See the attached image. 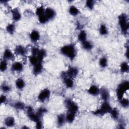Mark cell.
I'll return each instance as SVG.
<instances>
[{"instance_id": "1", "label": "cell", "mask_w": 129, "mask_h": 129, "mask_svg": "<svg viewBox=\"0 0 129 129\" xmlns=\"http://www.w3.org/2000/svg\"><path fill=\"white\" fill-rule=\"evenodd\" d=\"M60 53L71 60H73L77 54L76 47L73 44H67L62 46L60 49Z\"/></svg>"}, {"instance_id": "2", "label": "cell", "mask_w": 129, "mask_h": 129, "mask_svg": "<svg viewBox=\"0 0 129 129\" xmlns=\"http://www.w3.org/2000/svg\"><path fill=\"white\" fill-rule=\"evenodd\" d=\"M118 24L122 33L124 34H127L129 28L128 17L127 15L124 13H122L118 16Z\"/></svg>"}, {"instance_id": "3", "label": "cell", "mask_w": 129, "mask_h": 129, "mask_svg": "<svg viewBox=\"0 0 129 129\" xmlns=\"http://www.w3.org/2000/svg\"><path fill=\"white\" fill-rule=\"evenodd\" d=\"M128 88L129 83L128 81H124L118 85L116 89V95L119 100L123 97L124 93Z\"/></svg>"}, {"instance_id": "4", "label": "cell", "mask_w": 129, "mask_h": 129, "mask_svg": "<svg viewBox=\"0 0 129 129\" xmlns=\"http://www.w3.org/2000/svg\"><path fill=\"white\" fill-rule=\"evenodd\" d=\"M112 108L107 101H104L101 105L100 107L94 112V114L98 115H103L107 113H110Z\"/></svg>"}, {"instance_id": "5", "label": "cell", "mask_w": 129, "mask_h": 129, "mask_svg": "<svg viewBox=\"0 0 129 129\" xmlns=\"http://www.w3.org/2000/svg\"><path fill=\"white\" fill-rule=\"evenodd\" d=\"M65 105L68 112L76 113L79 110L78 105L71 99L68 98L65 100Z\"/></svg>"}, {"instance_id": "6", "label": "cell", "mask_w": 129, "mask_h": 129, "mask_svg": "<svg viewBox=\"0 0 129 129\" xmlns=\"http://www.w3.org/2000/svg\"><path fill=\"white\" fill-rule=\"evenodd\" d=\"M27 113L28 115V117L29 118V119L34 121V122H37L40 120L41 117H40L36 112H35L34 111V110L33 109V108L29 106L27 108Z\"/></svg>"}, {"instance_id": "7", "label": "cell", "mask_w": 129, "mask_h": 129, "mask_svg": "<svg viewBox=\"0 0 129 129\" xmlns=\"http://www.w3.org/2000/svg\"><path fill=\"white\" fill-rule=\"evenodd\" d=\"M50 95V91L48 89H43L38 96V100L41 102H44L48 99Z\"/></svg>"}, {"instance_id": "8", "label": "cell", "mask_w": 129, "mask_h": 129, "mask_svg": "<svg viewBox=\"0 0 129 129\" xmlns=\"http://www.w3.org/2000/svg\"><path fill=\"white\" fill-rule=\"evenodd\" d=\"M61 77L62 78L64 84L68 88H71L73 87L74 86V81L73 80V79L68 77L67 75L66 72L62 73L61 74Z\"/></svg>"}, {"instance_id": "9", "label": "cell", "mask_w": 129, "mask_h": 129, "mask_svg": "<svg viewBox=\"0 0 129 129\" xmlns=\"http://www.w3.org/2000/svg\"><path fill=\"white\" fill-rule=\"evenodd\" d=\"M66 73L68 77L73 79L78 75L79 71L77 68L74 67H71L68 69Z\"/></svg>"}, {"instance_id": "10", "label": "cell", "mask_w": 129, "mask_h": 129, "mask_svg": "<svg viewBox=\"0 0 129 129\" xmlns=\"http://www.w3.org/2000/svg\"><path fill=\"white\" fill-rule=\"evenodd\" d=\"M15 53L18 55L25 56L27 53V49L26 47L22 45H17L14 50Z\"/></svg>"}, {"instance_id": "11", "label": "cell", "mask_w": 129, "mask_h": 129, "mask_svg": "<svg viewBox=\"0 0 129 129\" xmlns=\"http://www.w3.org/2000/svg\"><path fill=\"white\" fill-rule=\"evenodd\" d=\"M44 15L48 20H50L54 18L56 16V12L52 8H47L45 10Z\"/></svg>"}, {"instance_id": "12", "label": "cell", "mask_w": 129, "mask_h": 129, "mask_svg": "<svg viewBox=\"0 0 129 129\" xmlns=\"http://www.w3.org/2000/svg\"><path fill=\"white\" fill-rule=\"evenodd\" d=\"M99 94H100L101 97L104 101H107L109 99V97H110L109 91L107 88L105 87H102V88H101L100 89Z\"/></svg>"}, {"instance_id": "13", "label": "cell", "mask_w": 129, "mask_h": 129, "mask_svg": "<svg viewBox=\"0 0 129 129\" xmlns=\"http://www.w3.org/2000/svg\"><path fill=\"white\" fill-rule=\"evenodd\" d=\"M13 19L14 21L17 22L21 20L22 16L19 10L17 8H15L12 10Z\"/></svg>"}, {"instance_id": "14", "label": "cell", "mask_w": 129, "mask_h": 129, "mask_svg": "<svg viewBox=\"0 0 129 129\" xmlns=\"http://www.w3.org/2000/svg\"><path fill=\"white\" fill-rule=\"evenodd\" d=\"M43 70V66L42 62H38L36 64L33 66V73L35 75H38L42 73Z\"/></svg>"}, {"instance_id": "15", "label": "cell", "mask_w": 129, "mask_h": 129, "mask_svg": "<svg viewBox=\"0 0 129 129\" xmlns=\"http://www.w3.org/2000/svg\"><path fill=\"white\" fill-rule=\"evenodd\" d=\"M11 69L15 72H21L23 70V65L21 62L16 61L13 63Z\"/></svg>"}, {"instance_id": "16", "label": "cell", "mask_w": 129, "mask_h": 129, "mask_svg": "<svg viewBox=\"0 0 129 129\" xmlns=\"http://www.w3.org/2000/svg\"><path fill=\"white\" fill-rule=\"evenodd\" d=\"M29 37L31 39V40L33 42H35L36 41H37L39 39H40V34L39 32L36 30H33L30 34L29 35Z\"/></svg>"}, {"instance_id": "17", "label": "cell", "mask_w": 129, "mask_h": 129, "mask_svg": "<svg viewBox=\"0 0 129 129\" xmlns=\"http://www.w3.org/2000/svg\"><path fill=\"white\" fill-rule=\"evenodd\" d=\"M88 93L93 96H97L100 93V89L96 85H93L88 90Z\"/></svg>"}, {"instance_id": "18", "label": "cell", "mask_w": 129, "mask_h": 129, "mask_svg": "<svg viewBox=\"0 0 129 129\" xmlns=\"http://www.w3.org/2000/svg\"><path fill=\"white\" fill-rule=\"evenodd\" d=\"M4 59L6 60H13L14 59V55L9 49H6L3 53Z\"/></svg>"}, {"instance_id": "19", "label": "cell", "mask_w": 129, "mask_h": 129, "mask_svg": "<svg viewBox=\"0 0 129 129\" xmlns=\"http://www.w3.org/2000/svg\"><path fill=\"white\" fill-rule=\"evenodd\" d=\"M4 123L8 127H12L15 124V120L13 116H8L4 120Z\"/></svg>"}, {"instance_id": "20", "label": "cell", "mask_w": 129, "mask_h": 129, "mask_svg": "<svg viewBox=\"0 0 129 129\" xmlns=\"http://www.w3.org/2000/svg\"><path fill=\"white\" fill-rule=\"evenodd\" d=\"M66 121V115L61 113L59 114L57 116V125L59 126L63 125L64 122Z\"/></svg>"}, {"instance_id": "21", "label": "cell", "mask_w": 129, "mask_h": 129, "mask_svg": "<svg viewBox=\"0 0 129 129\" xmlns=\"http://www.w3.org/2000/svg\"><path fill=\"white\" fill-rule=\"evenodd\" d=\"M76 114L73 112H68L67 114L66 115V121L68 122V123H72L75 119V116H76Z\"/></svg>"}, {"instance_id": "22", "label": "cell", "mask_w": 129, "mask_h": 129, "mask_svg": "<svg viewBox=\"0 0 129 129\" xmlns=\"http://www.w3.org/2000/svg\"><path fill=\"white\" fill-rule=\"evenodd\" d=\"M82 46L83 49L88 51L91 50L93 47V44L90 41L88 40H86L82 42Z\"/></svg>"}, {"instance_id": "23", "label": "cell", "mask_w": 129, "mask_h": 129, "mask_svg": "<svg viewBox=\"0 0 129 129\" xmlns=\"http://www.w3.org/2000/svg\"><path fill=\"white\" fill-rule=\"evenodd\" d=\"M36 56H37L39 61L40 62H42L43 60L46 56V52L45 50H44L43 49H39Z\"/></svg>"}, {"instance_id": "24", "label": "cell", "mask_w": 129, "mask_h": 129, "mask_svg": "<svg viewBox=\"0 0 129 129\" xmlns=\"http://www.w3.org/2000/svg\"><path fill=\"white\" fill-rule=\"evenodd\" d=\"M69 12L70 14V15H71L72 16H76L79 14L80 11L76 6L74 5H72L69 8Z\"/></svg>"}, {"instance_id": "25", "label": "cell", "mask_w": 129, "mask_h": 129, "mask_svg": "<svg viewBox=\"0 0 129 129\" xmlns=\"http://www.w3.org/2000/svg\"><path fill=\"white\" fill-rule=\"evenodd\" d=\"M78 39L81 42L87 40V33L85 31L82 30L79 32L78 35Z\"/></svg>"}, {"instance_id": "26", "label": "cell", "mask_w": 129, "mask_h": 129, "mask_svg": "<svg viewBox=\"0 0 129 129\" xmlns=\"http://www.w3.org/2000/svg\"><path fill=\"white\" fill-rule=\"evenodd\" d=\"M99 33L101 35H106L108 33V30L105 24H102L100 25L99 29Z\"/></svg>"}, {"instance_id": "27", "label": "cell", "mask_w": 129, "mask_h": 129, "mask_svg": "<svg viewBox=\"0 0 129 129\" xmlns=\"http://www.w3.org/2000/svg\"><path fill=\"white\" fill-rule=\"evenodd\" d=\"M15 85L18 89H22L25 85V83L24 80L21 78H19L16 81Z\"/></svg>"}, {"instance_id": "28", "label": "cell", "mask_w": 129, "mask_h": 129, "mask_svg": "<svg viewBox=\"0 0 129 129\" xmlns=\"http://www.w3.org/2000/svg\"><path fill=\"white\" fill-rule=\"evenodd\" d=\"M120 71L123 73H127L129 70V66L128 63L126 61L122 62L120 66Z\"/></svg>"}, {"instance_id": "29", "label": "cell", "mask_w": 129, "mask_h": 129, "mask_svg": "<svg viewBox=\"0 0 129 129\" xmlns=\"http://www.w3.org/2000/svg\"><path fill=\"white\" fill-rule=\"evenodd\" d=\"M6 29L8 33L13 34L15 31V25L13 23H11L7 25Z\"/></svg>"}, {"instance_id": "30", "label": "cell", "mask_w": 129, "mask_h": 129, "mask_svg": "<svg viewBox=\"0 0 129 129\" xmlns=\"http://www.w3.org/2000/svg\"><path fill=\"white\" fill-rule=\"evenodd\" d=\"M111 116L114 119H117L119 117V111L116 108H112L110 112Z\"/></svg>"}, {"instance_id": "31", "label": "cell", "mask_w": 129, "mask_h": 129, "mask_svg": "<svg viewBox=\"0 0 129 129\" xmlns=\"http://www.w3.org/2000/svg\"><path fill=\"white\" fill-rule=\"evenodd\" d=\"M99 63L100 66L101 68H106L107 67V63H108V61H107V58L105 56H103V57H101L99 59Z\"/></svg>"}, {"instance_id": "32", "label": "cell", "mask_w": 129, "mask_h": 129, "mask_svg": "<svg viewBox=\"0 0 129 129\" xmlns=\"http://www.w3.org/2000/svg\"><path fill=\"white\" fill-rule=\"evenodd\" d=\"M45 9L42 6L38 7L35 11V14L36 15L38 16V17L43 15L44 14V12H45Z\"/></svg>"}, {"instance_id": "33", "label": "cell", "mask_w": 129, "mask_h": 129, "mask_svg": "<svg viewBox=\"0 0 129 129\" xmlns=\"http://www.w3.org/2000/svg\"><path fill=\"white\" fill-rule=\"evenodd\" d=\"M7 67H8V63H7V60L4 59L1 61V63H0L1 71L2 72L6 71V70L7 69Z\"/></svg>"}, {"instance_id": "34", "label": "cell", "mask_w": 129, "mask_h": 129, "mask_svg": "<svg viewBox=\"0 0 129 129\" xmlns=\"http://www.w3.org/2000/svg\"><path fill=\"white\" fill-rule=\"evenodd\" d=\"M14 107L18 110H23L25 107V105L24 103L21 101H18L14 103Z\"/></svg>"}, {"instance_id": "35", "label": "cell", "mask_w": 129, "mask_h": 129, "mask_svg": "<svg viewBox=\"0 0 129 129\" xmlns=\"http://www.w3.org/2000/svg\"><path fill=\"white\" fill-rule=\"evenodd\" d=\"M29 61L30 62V63L33 65V66L35 64H36L38 62H40L37 57V56L36 55H32L31 56H30L29 57Z\"/></svg>"}, {"instance_id": "36", "label": "cell", "mask_w": 129, "mask_h": 129, "mask_svg": "<svg viewBox=\"0 0 129 129\" xmlns=\"http://www.w3.org/2000/svg\"><path fill=\"white\" fill-rule=\"evenodd\" d=\"M120 101V105L124 108H127L128 106L129 105V101L127 98H122Z\"/></svg>"}, {"instance_id": "37", "label": "cell", "mask_w": 129, "mask_h": 129, "mask_svg": "<svg viewBox=\"0 0 129 129\" xmlns=\"http://www.w3.org/2000/svg\"><path fill=\"white\" fill-rule=\"evenodd\" d=\"M47 112V110L46 108L44 107H40L38 109L36 113L37 114L40 116V117H42L45 113H46Z\"/></svg>"}, {"instance_id": "38", "label": "cell", "mask_w": 129, "mask_h": 129, "mask_svg": "<svg viewBox=\"0 0 129 129\" xmlns=\"http://www.w3.org/2000/svg\"><path fill=\"white\" fill-rule=\"evenodd\" d=\"M95 4V1L92 0H88L86 2V7L89 10H92L94 8Z\"/></svg>"}, {"instance_id": "39", "label": "cell", "mask_w": 129, "mask_h": 129, "mask_svg": "<svg viewBox=\"0 0 129 129\" xmlns=\"http://www.w3.org/2000/svg\"><path fill=\"white\" fill-rule=\"evenodd\" d=\"M38 21L41 24H45L49 20L47 18V17L45 16V15H43L38 17Z\"/></svg>"}, {"instance_id": "40", "label": "cell", "mask_w": 129, "mask_h": 129, "mask_svg": "<svg viewBox=\"0 0 129 129\" xmlns=\"http://www.w3.org/2000/svg\"><path fill=\"white\" fill-rule=\"evenodd\" d=\"M1 89L4 92H8L11 90V88L9 85L4 84L1 86Z\"/></svg>"}, {"instance_id": "41", "label": "cell", "mask_w": 129, "mask_h": 129, "mask_svg": "<svg viewBox=\"0 0 129 129\" xmlns=\"http://www.w3.org/2000/svg\"><path fill=\"white\" fill-rule=\"evenodd\" d=\"M39 50V49L38 47H33L31 49V52H32V55H37L38 51Z\"/></svg>"}, {"instance_id": "42", "label": "cell", "mask_w": 129, "mask_h": 129, "mask_svg": "<svg viewBox=\"0 0 129 129\" xmlns=\"http://www.w3.org/2000/svg\"><path fill=\"white\" fill-rule=\"evenodd\" d=\"M43 127V124L41 120H39L36 122V128L38 129H40Z\"/></svg>"}, {"instance_id": "43", "label": "cell", "mask_w": 129, "mask_h": 129, "mask_svg": "<svg viewBox=\"0 0 129 129\" xmlns=\"http://www.w3.org/2000/svg\"><path fill=\"white\" fill-rule=\"evenodd\" d=\"M0 101H1V103H5L7 101V97L5 95H2L1 96L0 98Z\"/></svg>"}, {"instance_id": "44", "label": "cell", "mask_w": 129, "mask_h": 129, "mask_svg": "<svg viewBox=\"0 0 129 129\" xmlns=\"http://www.w3.org/2000/svg\"><path fill=\"white\" fill-rule=\"evenodd\" d=\"M22 128H28L29 127H26V126H23Z\"/></svg>"}]
</instances>
